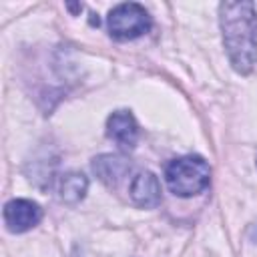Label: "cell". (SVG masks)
<instances>
[{
    "instance_id": "obj_4",
    "label": "cell",
    "mask_w": 257,
    "mask_h": 257,
    "mask_svg": "<svg viewBox=\"0 0 257 257\" xmlns=\"http://www.w3.org/2000/svg\"><path fill=\"white\" fill-rule=\"evenodd\" d=\"M2 219L10 233H26L40 223L42 209L30 199H12L4 205Z\"/></svg>"
},
{
    "instance_id": "obj_3",
    "label": "cell",
    "mask_w": 257,
    "mask_h": 257,
    "mask_svg": "<svg viewBox=\"0 0 257 257\" xmlns=\"http://www.w3.org/2000/svg\"><path fill=\"white\" fill-rule=\"evenodd\" d=\"M151 14L145 6L137 2H122L116 4L106 18L108 32L114 40H135L151 30Z\"/></svg>"
},
{
    "instance_id": "obj_2",
    "label": "cell",
    "mask_w": 257,
    "mask_h": 257,
    "mask_svg": "<svg viewBox=\"0 0 257 257\" xmlns=\"http://www.w3.org/2000/svg\"><path fill=\"white\" fill-rule=\"evenodd\" d=\"M165 183L177 197H195L211 183V167L199 155H185L173 159L165 167Z\"/></svg>"
},
{
    "instance_id": "obj_1",
    "label": "cell",
    "mask_w": 257,
    "mask_h": 257,
    "mask_svg": "<svg viewBox=\"0 0 257 257\" xmlns=\"http://www.w3.org/2000/svg\"><path fill=\"white\" fill-rule=\"evenodd\" d=\"M219 26L235 72L249 74L257 64V10L253 2H221Z\"/></svg>"
},
{
    "instance_id": "obj_5",
    "label": "cell",
    "mask_w": 257,
    "mask_h": 257,
    "mask_svg": "<svg viewBox=\"0 0 257 257\" xmlns=\"http://www.w3.org/2000/svg\"><path fill=\"white\" fill-rule=\"evenodd\" d=\"M106 137L122 151H133L139 143V124L131 110H114L106 118Z\"/></svg>"
},
{
    "instance_id": "obj_6",
    "label": "cell",
    "mask_w": 257,
    "mask_h": 257,
    "mask_svg": "<svg viewBox=\"0 0 257 257\" xmlns=\"http://www.w3.org/2000/svg\"><path fill=\"white\" fill-rule=\"evenodd\" d=\"M131 201L139 209H155L161 203V183L151 171H141L128 185Z\"/></svg>"
},
{
    "instance_id": "obj_7",
    "label": "cell",
    "mask_w": 257,
    "mask_h": 257,
    "mask_svg": "<svg viewBox=\"0 0 257 257\" xmlns=\"http://www.w3.org/2000/svg\"><path fill=\"white\" fill-rule=\"evenodd\" d=\"M92 171L94 175L108 187L118 185L131 171V163L122 155H98L92 161Z\"/></svg>"
},
{
    "instance_id": "obj_8",
    "label": "cell",
    "mask_w": 257,
    "mask_h": 257,
    "mask_svg": "<svg viewBox=\"0 0 257 257\" xmlns=\"http://www.w3.org/2000/svg\"><path fill=\"white\" fill-rule=\"evenodd\" d=\"M86 191H88V179L78 171L64 173L58 181V197L66 205H76L78 201H82Z\"/></svg>"
}]
</instances>
